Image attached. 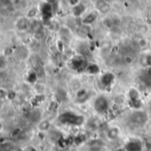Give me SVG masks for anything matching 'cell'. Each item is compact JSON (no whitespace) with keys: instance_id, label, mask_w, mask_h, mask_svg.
Masks as SVG:
<instances>
[{"instance_id":"2","label":"cell","mask_w":151,"mask_h":151,"mask_svg":"<svg viewBox=\"0 0 151 151\" xmlns=\"http://www.w3.org/2000/svg\"><path fill=\"white\" fill-rule=\"evenodd\" d=\"M72 63V67L73 70H76V71H83L85 69H87V61L85 59V58L83 56H78V57H75L72 59L71 61Z\"/></svg>"},{"instance_id":"28","label":"cell","mask_w":151,"mask_h":151,"mask_svg":"<svg viewBox=\"0 0 151 151\" xmlns=\"http://www.w3.org/2000/svg\"><path fill=\"white\" fill-rule=\"evenodd\" d=\"M149 150L151 151V146H150V149H149V148H148V151H149Z\"/></svg>"},{"instance_id":"23","label":"cell","mask_w":151,"mask_h":151,"mask_svg":"<svg viewBox=\"0 0 151 151\" xmlns=\"http://www.w3.org/2000/svg\"><path fill=\"white\" fill-rule=\"evenodd\" d=\"M123 62L126 64H131L133 62V58L131 56H123Z\"/></svg>"},{"instance_id":"19","label":"cell","mask_w":151,"mask_h":151,"mask_svg":"<svg viewBox=\"0 0 151 151\" xmlns=\"http://www.w3.org/2000/svg\"><path fill=\"white\" fill-rule=\"evenodd\" d=\"M34 36H35V39L36 41H41L44 37V31H43V29L41 28L40 30H38L37 32H35L34 34Z\"/></svg>"},{"instance_id":"1","label":"cell","mask_w":151,"mask_h":151,"mask_svg":"<svg viewBox=\"0 0 151 151\" xmlns=\"http://www.w3.org/2000/svg\"><path fill=\"white\" fill-rule=\"evenodd\" d=\"M130 122L135 127H142L148 121V115L145 111H135L130 115Z\"/></svg>"},{"instance_id":"8","label":"cell","mask_w":151,"mask_h":151,"mask_svg":"<svg viewBox=\"0 0 151 151\" xmlns=\"http://www.w3.org/2000/svg\"><path fill=\"white\" fill-rule=\"evenodd\" d=\"M41 28H42V25H41V23H40L38 20L34 19V20L30 21V24H29V30H30L33 34H35V32H37V31L40 30Z\"/></svg>"},{"instance_id":"16","label":"cell","mask_w":151,"mask_h":151,"mask_svg":"<svg viewBox=\"0 0 151 151\" xmlns=\"http://www.w3.org/2000/svg\"><path fill=\"white\" fill-rule=\"evenodd\" d=\"M87 70L88 71V73H89L96 74V73L99 72V67H98L96 65L92 64V65H90L89 66H88V67H87Z\"/></svg>"},{"instance_id":"20","label":"cell","mask_w":151,"mask_h":151,"mask_svg":"<svg viewBox=\"0 0 151 151\" xmlns=\"http://www.w3.org/2000/svg\"><path fill=\"white\" fill-rule=\"evenodd\" d=\"M127 150L129 151H134V150L135 151H139L140 150V146H139L138 142H131L128 145Z\"/></svg>"},{"instance_id":"17","label":"cell","mask_w":151,"mask_h":151,"mask_svg":"<svg viewBox=\"0 0 151 151\" xmlns=\"http://www.w3.org/2000/svg\"><path fill=\"white\" fill-rule=\"evenodd\" d=\"M35 73H36L37 77H39V78L44 77V75H45L44 70H43V68H42V65H38V66L35 67Z\"/></svg>"},{"instance_id":"11","label":"cell","mask_w":151,"mask_h":151,"mask_svg":"<svg viewBox=\"0 0 151 151\" xmlns=\"http://www.w3.org/2000/svg\"><path fill=\"white\" fill-rule=\"evenodd\" d=\"M50 121H48V120H42L39 124H38V128H39V130L40 131H42V132H46V131H48L49 129H50Z\"/></svg>"},{"instance_id":"24","label":"cell","mask_w":151,"mask_h":151,"mask_svg":"<svg viewBox=\"0 0 151 151\" xmlns=\"http://www.w3.org/2000/svg\"><path fill=\"white\" fill-rule=\"evenodd\" d=\"M145 62H146V66L151 67V54L145 56Z\"/></svg>"},{"instance_id":"12","label":"cell","mask_w":151,"mask_h":151,"mask_svg":"<svg viewBox=\"0 0 151 151\" xmlns=\"http://www.w3.org/2000/svg\"><path fill=\"white\" fill-rule=\"evenodd\" d=\"M73 14L75 16H80L81 14H82L85 12V7L83 6V4H78L77 5L73 7Z\"/></svg>"},{"instance_id":"6","label":"cell","mask_w":151,"mask_h":151,"mask_svg":"<svg viewBox=\"0 0 151 151\" xmlns=\"http://www.w3.org/2000/svg\"><path fill=\"white\" fill-rule=\"evenodd\" d=\"M28 53H29V52H28V50H27L26 47H24V46L18 47L17 50H16V51H15L16 56H17L19 59H22V60L26 59V58L28 57Z\"/></svg>"},{"instance_id":"10","label":"cell","mask_w":151,"mask_h":151,"mask_svg":"<svg viewBox=\"0 0 151 151\" xmlns=\"http://www.w3.org/2000/svg\"><path fill=\"white\" fill-rule=\"evenodd\" d=\"M96 19V15L95 13H88V15L85 16V18L83 19V23L86 25H90L93 22H95V20Z\"/></svg>"},{"instance_id":"26","label":"cell","mask_w":151,"mask_h":151,"mask_svg":"<svg viewBox=\"0 0 151 151\" xmlns=\"http://www.w3.org/2000/svg\"><path fill=\"white\" fill-rule=\"evenodd\" d=\"M0 61H1V63H0V67L3 69L4 66H5V60H4V57H1V58H0Z\"/></svg>"},{"instance_id":"3","label":"cell","mask_w":151,"mask_h":151,"mask_svg":"<svg viewBox=\"0 0 151 151\" xmlns=\"http://www.w3.org/2000/svg\"><path fill=\"white\" fill-rule=\"evenodd\" d=\"M109 108V102L104 96H99L95 101V109L100 112L104 113L108 111Z\"/></svg>"},{"instance_id":"5","label":"cell","mask_w":151,"mask_h":151,"mask_svg":"<svg viewBox=\"0 0 151 151\" xmlns=\"http://www.w3.org/2000/svg\"><path fill=\"white\" fill-rule=\"evenodd\" d=\"M29 24L30 21L27 18H20L16 21V27L19 30V31H24L29 28Z\"/></svg>"},{"instance_id":"14","label":"cell","mask_w":151,"mask_h":151,"mask_svg":"<svg viewBox=\"0 0 151 151\" xmlns=\"http://www.w3.org/2000/svg\"><path fill=\"white\" fill-rule=\"evenodd\" d=\"M37 12H38V10H37V8H35V7H33V8L29 9L28 12H27V18L28 19H34V18L36 16Z\"/></svg>"},{"instance_id":"25","label":"cell","mask_w":151,"mask_h":151,"mask_svg":"<svg viewBox=\"0 0 151 151\" xmlns=\"http://www.w3.org/2000/svg\"><path fill=\"white\" fill-rule=\"evenodd\" d=\"M79 1H80V0H69V3H70V4L73 7V6L77 5L78 4H80Z\"/></svg>"},{"instance_id":"9","label":"cell","mask_w":151,"mask_h":151,"mask_svg":"<svg viewBox=\"0 0 151 151\" xmlns=\"http://www.w3.org/2000/svg\"><path fill=\"white\" fill-rule=\"evenodd\" d=\"M119 135V130L118 127H112L107 132V136L111 140H115Z\"/></svg>"},{"instance_id":"13","label":"cell","mask_w":151,"mask_h":151,"mask_svg":"<svg viewBox=\"0 0 151 151\" xmlns=\"http://www.w3.org/2000/svg\"><path fill=\"white\" fill-rule=\"evenodd\" d=\"M103 147V142L101 141H94L90 143V149L93 151H98Z\"/></svg>"},{"instance_id":"15","label":"cell","mask_w":151,"mask_h":151,"mask_svg":"<svg viewBox=\"0 0 151 151\" xmlns=\"http://www.w3.org/2000/svg\"><path fill=\"white\" fill-rule=\"evenodd\" d=\"M41 118V112L39 111H34L30 115V119L33 122H37Z\"/></svg>"},{"instance_id":"27","label":"cell","mask_w":151,"mask_h":151,"mask_svg":"<svg viewBox=\"0 0 151 151\" xmlns=\"http://www.w3.org/2000/svg\"><path fill=\"white\" fill-rule=\"evenodd\" d=\"M47 3L50 4L51 6H53L56 3H58V0H47Z\"/></svg>"},{"instance_id":"7","label":"cell","mask_w":151,"mask_h":151,"mask_svg":"<svg viewBox=\"0 0 151 151\" xmlns=\"http://www.w3.org/2000/svg\"><path fill=\"white\" fill-rule=\"evenodd\" d=\"M113 81H114V75H113L112 73H110L104 74V75L101 78V83H102L104 86H105V87L110 86V85L112 83Z\"/></svg>"},{"instance_id":"4","label":"cell","mask_w":151,"mask_h":151,"mask_svg":"<svg viewBox=\"0 0 151 151\" xmlns=\"http://www.w3.org/2000/svg\"><path fill=\"white\" fill-rule=\"evenodd\" d=\"M141 80L148 88H151V67L144 70L141 74Z\"/></svg>"},{"instance_id":"21","label":"cell","mask_w":151,"mask_h":151,"mask_svg":"<svg viewBox=\"0 0 151 151\" xmlns=\"http://www.w3.org/2000/svg\"><path fill=\"white\" fill-rule=\"evenodd\" d=\"M87 96V90L86 89H79L77 92V97L78 98H84Z\"/></svg>"},{"instance_id":"18","label":"cell","mask_w":151,"mask_h":151,"mask_svg":"<svg viewBox=\"0 0 151 151\" xmlns=\"http://www.w3.org/2000/svg\"><path fill=\"white\" fill-rule=\"evenodd\" d=\"M129 97L131 99V101H134V100H139V93L136 89H131L129 92Z\"/></svg>"},{"instance_id":"22","label":"cell","mask_w":151,"mask_h":151,"mask_svg":"<svg viewBox=\"0 0 151 151\" xmlns=\"http://www.w3.org/2000/svg\"><path fill=\"white\" fill-rule=\"evenodd\" d=\"M138 46L140 47V48H144L146 45H147V41L144 39V38H141L139 41H138Z\"/></svg>"}]
</instances>
